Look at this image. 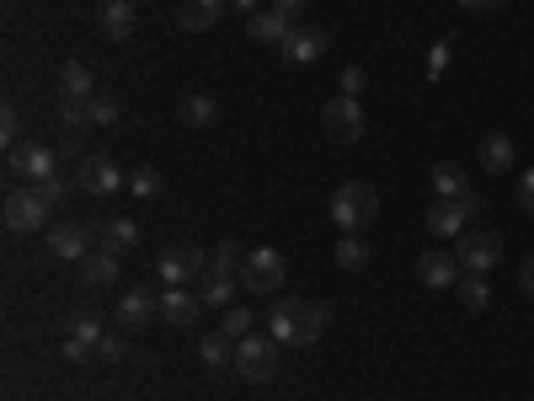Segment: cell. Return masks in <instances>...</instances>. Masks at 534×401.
Segmentation results:
<instances>
[{
  "label": "cell",
  "mask_w": 534,
  "mask_h": 401,
  "mask_svg": "<svg viewBox=\"0 0 534 401\" xmlns=\"http://www.w3.org/2000/svg\"><path fill=\"white\" fill-rule=\"evenodd\" d=\"M326 321H332V311H326L321 300H278L273 311H267V332L289 348H310L326 332Z\"/></svg>",
  "instance_id": "obj_1"
},
{
  "label": "cell",
  "mask_w": 534,
  "mask_h": 401,
  "mask_svg": "<svg viewBox=\"0 0 534 401\" xmlns=\"http://www.w3.org/2000/svg\"><path fill=\"white\" fill-rule=\"evenodd\" d=\"M374 214H380V193L369 182H342L332 193V225L342 236H358L364 225H374Z\"/></svg>",
  "instance_id": "obj_2"
},
{
  "label": "cell",
  "mask_w": 534,
  "mask_h": 401,
  "mask_svg": "<svg viewBox=\"0 0 534 401\" xmlns=\"http://www.w3.org/2000/svg\"><path fill=\"white\" fill-rule=\"evenodd\" d=\"M284 284H289L284 252H273V246H251L246 262H241V289H251V295H278Z\"/></svg>",
  "instance_id": "obj_3"
},
{
  "label": "cell",
  "mask_w": 534,
  "mask_h": 401,
  "mask_svg": "<svg viewBox=\"0 0 534 401\" xmlns=\"http://www.w3.org/2000/svg\"><path fill=\"white\" fill-rule=\"evenodd\" d=\"M49 214H54V204H49V198H43L38 188L6 193V204H0V220H6V230H17V236H33V230H49Z\"/></svg>",
  "instance_id": "obj_4"
},
{
  "label": "cell",
  "mask_w": 534,
  "mask_h": 401,
  "mask_svg": "<svg viewBox=\"0 0 534 401\" xmlns=\"http://www.w3.org/2000/svg\"><path fill=\"white\" fill-rule=\"evenodd\" d=\"M278 348H284L278 337H257V332L241 337L235 343V375H246L251 385H267L278 375Z\"/></svg>",
  "instance_id": "obj_5"
},
{
  "label": "cell",
  "mask_w": 534,
  "mask_h": 401,
  "mask_svg": "<svg viewBox=\"0 0 534 401\" xmlns=\"http://www.w3.org/2000/svg\"><path fill=\"white\" fill-rule=\"evenodd\" d=\"M155 273H161V284H166V289H187L193 279H203V273H209V257H203V246L177 241V246H166V252H161Z\"/></svg>",
  "instance_id": "obj_6"
},
{
  "label": "cell",
  "mask_w": 534,
  "mask_h": 401,
  "mask_svg": "<svg viewBox=\"0 0 534 401\" xmlns=\"http://www.w3.org/2000/svg\"><path fill=\"white\" fill-rule=\"evenodd\" d=\"M59 166H65V156H59V150H49V145H17V150H11V161H6V172L38 188V182L59 177Z\"/></svg>",
  "instance_id": "obj_7"
},
{
  "label": "cell",
  "mask_w": 534,
  "mask_h": 401,
  "mask_svg": "<svg viewBox=\"0 0 534 401\" xmlns=\"http://www.w3.org/2000/svg\"><path fill=\"white\" fill-rule=\"evenodd\" d=\"M470 214H476V193H470V198H438V204L428 209V236L460 241L465 225H470Z\"/></svg>",
  "instance_id": "obj_8"
},
{
  "label": "cell",
  "mask_w": 534,
  "mask_h": 401,
  "mask_svg": "<svg viewBox=\"0 0 534 401\" xmlns=\"http://www.w3.org/2000/svg\"><path fill=\"white\" fill-rule=\"evenodd\" d=\"M321 123H326V134H332L337 145H353L358 134H364V107H358V97H337L326 102V113H321Z\"/></svg>",
  "instance_id": "obj_9"
},
{
  "label": "cell",
  "mask_w": 534,
  "mask_h": 401,
  "mask_svg": "<svg viewBox=\"0 0 534 401\" xmlns=\"http://www.w3.org/2000/svg\"><path fill=\"white\" fill-rule=\"evenodd\" d=\"M75 182H81V193H91V198H113L129 177H123V166L113 156H86L81 172H75Z\"/></svg>",
  "instance_id": "obj_10"
},
{
  "label": "cell",
  "mask_w": 534,
  "mask_h": 401,
  "mask_svg": "<svg viewBox=\"0 0 534 401\" xmlns=\"http://www.w3.org/2000/svg\"><path fill=\"white\" fill-rule=\"evenodd\" d=\"M155 316H161V295H150V289H123V300H118V332H145Z\"/></svg>",
  "instance_id": "obj_11"
},
{
  "label": "cell",
  "mask_w": 534,
  "mask_h": 401,
  "mask_svg": "<svg viewBox=\"0 0 534 401\" xmlns=\"http://www.w3.org/2000/svg\"><path fill=\"white\" fill-rule=\"evenodd\" d=\"M460 257L444 252V246H433V252H422L417 257V284H428V289H454L460 284Z\"/></svg>",
  "instance_id": "obj_12"
},
{
  "label": "cell",
  "mask_w": 534,
  "mask_h": 401,
  "mask_svg": "<svg viewBox=\"0 0 534 401\" xmlns=\"http://www.w3.org/2000/svg\"><path fill=\"white\" fill-rule=\"evenodd\" d=\"M454 257H460L465 273H486V268L502 257V241L492 236V230H465V236H460V252H454Z\"/></svg>",
  "instance_id": "obj_13"
},
{
  "label": "cell",
  "mask_w": 534,
  "mask_h": 401,
  "mask_svg": "<svg viewBox=\"0 0 534 401\" xmlns=\"http://www.w3.org/2000/svg\"><path fill=\"white\" fill-rule=\"evenodd\" d=\"M326 49H332V33H326V27H294L289 43H284V59L289 65H316Z\"/></svg>",
  "instance_id": "obj_14"
},
{
  "label": "cell",
  "mask_w": 534,
  "mask_h": 401,
  "mask_svg": "<svg viewBox=\"0 0 534 401\" xmlns=\"http://www.w3.org/2000/svg\"><path fill=\"white\" fill-rule=\"evenodd\" d=\"M91 236H97L91 225H54L49 230V252L59 262H86L91 257Z\"/></svg>",
  "instance_id": "obj_15"
},
{
  "label": "cell",
  "mask_w": 534,
  "mask_h": 401,
  "mask_svg": "<svg viewBox=\"0 0 534 401\" xmlns=\"http://www.w3.org/2000/svg\"><path fill=\"white\" fill-rule=\"evenodd\" d=\"M225 6H230V0H182V6H177V27H182V33H209V27L225 17Z\"/></svg>",
  "instance_id": "obj_16"
},
{
  "label": "cell",
  "mask_w": 534,
  "mask_h": 401,
  "mask_svg": "<svg viewBox=\"0 0 534 401\" xmlns=\"http://www.w3.org/2000/svg\"><path fill=\"white\" fill-rule=\"evenodd\" d=\"M134 22H139V6L134 0H102V33L107 38H134Z\"/></svg>",
  "instance_id": "obj_17"
},
{
  "label": "cell",
  "mask_w": 534,
  "mask_h": 401,
  "mask_svg": "<svg viewBox=\"0 0 534 401\" xmlns=\"http://www.w3.org/2000/svg\"><path fill=\"white\" fill-rule=\"evenodd\" d=\"M97 241L107 246V252L129 257L134 246H139V225H134V220H123V214H113V220H102V225H97Z\"/></svg>",
  "instance_id": "obj_18"
},
{
  "label": "cell",
  "mask_w": 534,
  "mask_h": 401,
  "mask_svg": "<svg viewBox=\"0 0 534 401\" xmlns=\"http://www.w3.org/2000/svg\"><path fill=\"white\" fill-rule=\"evenodd\" d=\"M198 295H193V289H161V316L171 321V327H193V321H198Z\"/></svg>",
  "instance_id": "obj_19"
},
{
  "label": "cell",
  "mask_w": 534,
  "mask_h": 401,
  "mask_svg": "<svg viewBox=\"0 0 534 401\" xmlns=\"http://www.w3.org/2000/svg\"><path fill=\"white\" fill-rule=\"evenodd\" d=\"M235 289H241V273H219V268H209V273L198 279V300H203V305H225V311H230Z\"/></svg>",
  "instance_id": "obj_20"
},
{
  "label": "cell",
  "mask_w": 534,
  "mask_h": 401,
  "mask_svg": "<svg viewBox=\"0 0 534 401\" xmlns=\"http://www.w3.org/2000/svg\"><path fill=\"white\" fill-rule=\"evenodd\" d=\"M81 284L86 289H113L118 284V252H107V246H102V252H91L81 262Z\"/></svg>",
  "instance_id": "obj_21"
},
{
  "label": "cell",
  "mask_w": 534,
  "mask_h": 401,
  "mask_svg": "<svg viewBox=\"0 0 534 401\" xmlns=\"http://www.w3.org/2000/svg\"><path fill=\"white\" fill-rule=\"evenodd\" d=\"M246 33L257 38V43H278V49H284L289 33H294V22L278 17V11H257V17H246Z\"/></svg>",
  "instance_id": "obj_22"
},
{
  "label": "cell",
  "mask_w": 534,
  "mask_h": 401,
  "mask_svg": "<svg viewBox=\"0 0 534 401\" xmlns=\"http://www.w3.org/2000/svg\"><path fill=\"white\" fill-rule=\"evenodd\" d=\"M59 97L65 102H91L97 97V75H91L86 65H65L59 70Z\"/></svg>",
  "instance_id": "obj_23"
},
{
  "label": "cell",
  "mask_w": 534,
  "mask_h": 401,
  "mask_svg": "<svg viewBox=\"0 0 534 401\" xmlns=\"http://www.w3.org/2000/svg\"><path fill=\"white\" fill-rule=\"evenodd\" d=\"M481 166L492 177L508 172V166H513V140H508V134H486V140H481Z\"/></svg>",
  "instance_id": "obj_24"
},
{
  "label": "cell",
  "mask_w": 534,
  "mask_h": 401,
  "mask_svg": "<svg viewBox=\"0 0 534 401\" xmlns=\"http://www.w3.org/2000/svg\"><path fill=\"white\" fill-rule=\"evenodd\" d=\"M433 193L438 198H470V177L460 172V166H433Z\"/></svg>",
  "instance_id": "obj_25"
},
{
  "label": "cell",
  "mask_w": 534,
  "mask_h": 401,
  "mask_svg": "<svg viewBox=\"0 0 534 401\" xmlns=\"http://www.w3.org/2000/svg\"><path fill=\"white\" fill-rule=\"evenodd\" d=\"M235 337H225V332H209V337H203V343H198V359L203 364H209V369H225V364H235Z\"/></svg>",
  "instance_id": "obj_26"
},
{
  "label": "cell",
  "mask_w": 534,
  "mask_h": 401,
  "mask_svg": "<svg viewBox=\"0 0 534 401\" xmlns=\"http://www.w3.org/2000/svg\"><path fill=\"white\" fill-rule=\"evenodd\" d=\"M177 113H182L187 129H209V123L219 118V102H214V97H182Z\"/></svg>",
  "instance_id": "obj_27"
},
{
  "label": "cell",
  "mask_w": 534,
  "mask_h": 401,
  "mask_svg": "<svg viewBox=\"0 0 534 401\" xmlns=\"http://www.w3.org/2000/svg\"><path fill=\"white\" fill-rule=\"evenodd\" d=\"M486 300H492L486 273H460V305H465V311H486Z\"/></svg>",
  "instance_id": "obj_28"
},
{
  "label": "cell",
  "mask_w": 534,
  "mask_h": 401,
  "mask_svg": "<svg viewBox=\"0 0 534 401\" xmlns=\"http://www.w3.org/2000/svg\"><path fill=\"white\" fill-rule=\"evenodd\" d=\"M86 129H91L86 102H65V107H59V134H65V140H86Z\"/></svg>",
  "instance_id": "obj_29"
},
{
  "label": "cell",
  "mask_w": 534,
  "mask_h": 401,
  "mask_svg": "<svg viewBox=\"0 0 534 401\" xmlns=\"http://www.w3.org/2000/svg\"><path fill=\"white\" fill-rule=\"evenodd\" d=\"M337 262H342L348 273L364 268V262H369V246H364V236H342V241H337Z\"/></svg>",
  "instance_id": "obj_30"
},
{
  "label": "cell",
  "mask_w": 534,
  "mask_h": 401,
  "mask_svg": "<svg viewBox=\"0 0 534 401\" xmlns=\"http://www.w3.org/2000/svg\"><path fill=\"white\" fill-rule=\"evenodd\" d=\"M241 241H219L214 252H209V268H219V273H241Z\"/></svg>",
  "instance_id": "obj_31"
},
{
  "label": "cell",
  "mask_w": 534,
  "mask_h": 401,
  "mask_svg": "<svg viewBox=\"0 0 534 401\" xmlns=\"http://www.w3.org/2000/svg\"><path fill=\"white\" fill-rule=\"evenodd\" d=\"M0 145H6V156L22 145V113H17V107H11V102L0 107Z\"/></svg>",
  "instance_id": "obj_32"
},
{
  "label": "cell",
  "mask_w": 534,
  "mask_h": 401,
  "mask_svg": "<svg viewBox=\"0 0 534 401\" xmlns=\"http://www.w3.org/2000/svg\"><path fill=\"white\" fill-rule=\"evenodd\" d=\"M70 337H75V343H86V348H97L102 337H107V327H102L97 316H75L70 321Z\"/></svg>",
  "instance_id": "obj_33"
},
{
  "label": "cell",
  "mask_w": 534,
  "mask_h": 401,
  "mask_svg": "<svg viewBox=\"0 0 534 401\" xmlns=\"http://www.w3.org/2000/svg\"><path fill=\"white\" fill-rule=\"evenodd\" d=\"M86 113H91V123H102V129H113V123L123 118V107H118L113 97H91V102H86Z\"/></svg>",
  "instance_id": "obj_34"
},
{
  "label": "cell",
  "mask_w": 534,
  "mask_h": 401,
  "mask_svg": "<svg viewBox=\"0 0 534 401\" xmlns=\"http://www.w3.org/2000/svg\"><path fill=\"white\" fill-rule=\"evenodd\" d=\"M219 332L235 337V343H241V337H251V311H246V305H230V311H225V327H219Z\"/></svg>",
  "instance_id": "obj_35"
},
{
  "label": "cell",
  "mask_w": 534,
  "mask_h": 401,
  "mask_svg": "<svg viewBox=\"0 0 534 401\" xmlns=\"http://www.w3.org/2000/svg\"><path fill=\"white\" fill-rule=\"evenodd\" d=\"M38 193H43V198H49V204L59 209V204H65V198L75 193V182H70L65 172H59V177H49V182H38Z\"/></svg>",
  "instance_id": "obj_36"
},
{
  "label": "cell",
  "mask_w": 534,
  "mask_h": 401,
  "mask_svg": "<svg viewBox=\"0 0 534 401\" xmlns=\"http://www.w3.org/2000/svg\"><path fill=\"white\" fill-rule=\"evenodd\" d=\"M129 188H134L139 198H155V193H161V177H155V172H150V166H139V172L129 177Z\"/></svg>",
  "instance_id": "obj_37"
},
{
  "label": "cell",
  "mask_w": 534,
  "mask_h": 401,
  "mask_svg": "<svg viewBox=\"0 0 534 401\" xmlns=\"http://www.w3.org/2000/svg\"><path fill=\"white\" fill-rule=\"evenodd\" d=\"M123 353H129V343H123V337H118V332H107V337H102V343H97V359H107V364H118V359H123Z\"/></svg>",
  "instance_id": "obj_38"
},
{
  "label": "cell",
  "mask_w": 534,
  "mask_h": 401,
  "mask_svg": "<svg viewBox=\"0 0 534 401\" xmlns=\"http://www.w3.org/2000/svg\"><path fill=\"white\" fill-rule=\"evenodd\" d=\"M364 86H369V75L358 70V65H348V70H342V97H358V91H364Z\"/></svg>",
  "instance_id": "obj_39"
},
{
  "label": "cell",
  "mask_w": 534,
  "mask_h": 401,
  "mask_svg": "<svg viewBox=\"0 0 534 401\" xmlns=\"http://www.w3.org/2000/svg\"><path fill=\"white\" fill-rule=\"evenodd\" d=\"M444 70H449V43H438L428 54V81H444Z\"/></svg>",
  "instance_id": "obj_40"
},
{
  "label": "cell",
  "mask_w": 534,
  "mask_h": 401,
  "mask_svg": "<svg viewBox=\"0 0 534 401\" xmlns=\"http://www.w3.org/2000/svg\"><path fill=\"white\" fill-rule=\"evenodd\" d=\"M518 209H524L529 220H534V172H524V177H518Z\"/></svg>",
  "instance_id": "obj_41"
},
{
  "label": "cell",
  "mask_w": 534,
  "mask_h": 401,
  "mask_svg": "<svg viewBox=\"0 0 534 401\" xmlns=\"http://www.w3.org/2000/svg\"><path fill=\"white\" fill-rule=\"evenodd\" d=\"M273 11H278V17H289V22H300L310 11V0H273Z\"/></svg>",
  "instance_id": "obj_42"
},
{
  "label": "cell",
  "mask_w": 534,
  "mask_h": 401,
  "mask_svg": "<svg viewBox=\"0 0 534 401\" xmlns=\"http://www.w3.org/2000/svg\"><path fill=\"white\" fill-rule=\"evenodd\" d=\"M65 359H70V364H91V359H97V348H86V343H75V337H65Z\"/></svg>",
  "instance_id": "obj_43"
},
{
  "label": "cell",
  "mask_w": 534,
  "mask_h": 401,
  "mask_svg": "<svg viewBox=\"0 0 534 401\" xmlns=\"http://www.w3.org/2000/svg\"><path fill=\"white\" fill-rule=\"evenodd\" d=\"M508 0H460V11H476V17H486V11H502Z\"/></svg>",
  "instance_id": "obj_44"
},
{
  "label": "cell",
  "mask_w": 534,
  "mask_h": 401,
  "mask_svg": "<svg viewBox=\"0 0 534 401\" xmlns=\"http://www.w3.org/2000/svg\"><path fill=\"white\" fill-rule=\"evenodd\" d=\"M518 284H524V295H534V257H524V268H518Z\"/></svg>",
  "instance_id": "obj_45"
},
{
  "label": "cell",
  "mask_w": 534,
  "mask_h": 401,
  "mask_svg": "<svg viewBox=\"0 0 534 401\" xmlns=\"http://www.w3.org/2000/svg\"><path fill=\"white\" fill-rule=\"evenodd\" d=\"M235 11H241V17H257V0H230Z\"/></svg>",
  "instance_id": "obj_46"
}]
</instances>
